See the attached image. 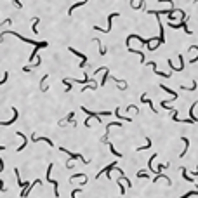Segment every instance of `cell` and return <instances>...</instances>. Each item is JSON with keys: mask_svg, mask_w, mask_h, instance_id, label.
<instances>
[{"mask_svg": "<svg viewBox=\"0 0 198 198\" xmlns=\"http://www.w3.org/2000/svg\"><path fill=\"white\" fill-rule=\"evenodd\" d=\"M59 151L66 153V155L70 157V160H80V162H82L83 165H87V163H89V160H85L83 157H82V155H80V153H71V151H68L66 148H59Z\"/></svg>", "mask_w": 198, "mask_h": 198, "instance_id": "6da1fadb", "label": "cell"}, {"mask_svg": "<svg viewBox=\"0 0 198 198\" xmlns=\"http://www.w3.org/2000/svg\"><path fill=\"white\" fill-rule=\"evenodd\" d=\"M82 111L85 113V115H89V117H94V118H98L101 122V117H104V115H111V111H101V113H96V111H90V110H87L85 106H82Z\"/></svg>", "mask_w": 198, "mask_h": 198, "instance_id": "7a4b0ae2", "label": "cell"}, {"mask_svg": "<svg viewBox=\"0 0 198 198\" xmlns=\"http://www.w3.org/2000/svg\"><path fill=\"white\" fill-rule=\"evenodd\" d=\"M38 184H42V179H35L31 184H28L26 188H23V193H21V198H28L30 197V191L33 189V186H38Z\"/></svg>", "mask_w": 198, "mask_h": 198, "instance_id": "3957f363", "label": "cell"}, {"mask_svg": "<svg viewBox=\"0 0 198 198\" xmlns=\"http://www.w3.org/2000/svg\"><path fill=\"white\" fill-rule=\"evenodd\" d=\"M52 165H54V163H49V167H47V181L54 184V197L59 198V191H58V181H56V179H51V170H52Z\"/></svg>", "mask_w": 198, "mask_h": 198, "instance_id": "277c9868", "label": "cell"}, {"mask_svg": "<svg viewBox=\"0 0 198 198\" xmlns=\"http://www.w3.org/2000/svg\"><path fill=\"white\" fill-rule=\"evenodd\" d=\"M117 16H120L118 12H111V14L108 16V28H106V30H103V33H110V31H111V26H113V18H117Z\"/></svg>", "mask_w": 198, "mask_h": 198, "instance_id": "5b68a950", "label": "cell"}, {"mask_svg": "<svg viewBox=\"0 0 198 198\" xmlns=\"http://www.w3.org/2000/svg\"><path fill=\"white\" fill-rule=\"evenodd\" d=\"M70 52H71V54H77V56H78L80 59H82V63H80V68H83V66L87 64V58H85V54H82V52H78V51L71 49V47H70Z\"/></svg>", "mask_w": 198, "mask_h": 198, "instance_id": "8992f818", "label": "cell"}, {"mask_svg": "<svg viewBox=\"0 0 198 198\" xmlns=\"http://www.w3.org/2000/svg\"><path fill=\"white\" fill-rule=\"evenodd\" d=\"M12 113H14V117H12V120H9V122H0V125H4V127H7V125H11V123H14V122L18 120V117H19V111H18L16 108H12Z\"/></svg>", "mask_w": 198, "mask_h": 198, "instance_id": "52a82bcc", "label": "cell"}, {"mask_svg": "<svg viewBox=\"0 0 198 198\" xmlns=\"http://www.w3.org/2000/svg\"><path fill=\"white\" fill-rule=\"evenodd\" d=\"M160 179H165V181H167V184H169V186H170V184H172V181H170V179H169V176H163V174H155V179H151V181H153V182H158Z\"/></svg>", "mask_w": 198, "mask_h": 198, "instance_id": "ba28073f", "label": "cell"}, {"mask_svg": "<svg viewBox=\"0 0 198 198\" xmlns=\"http://www.w3.org/2000/svg\"><path fill=\"white\" fill-rule=\"evenodd\" d=\"M85 4H87V0H82V2H77V4H73V5H71V7L68 9V14L71 16V12H73V11H75L77 7H80V5H85Z\"/></svg>", "mask_w": 198, "mask_h": 198, "instance_id": "9c48e42d", "label": "cell"}, {"mask_svg": "<svg viewBox=\"0 0 198 198\" xmlns=\"http://www.w3.org/2000/svg\"><path fill=\"white\" fill-rule=\"evenodd\" d=\"M181 139L184 141V150H182V151H181V155H179V157L182 158V157L186 155V151H188V148H189V139H188V137H181Z\"/></svg>", "mask_w": 198, "mask_h": 198, "instance_id": "30bf717a", "label": "cell"}, {"mask_svg": "<svg viewBox=\"0 0 198 198\" xmlns=\"http://www.w3.org/2000/svg\"><path fill=\"white\" fill-rule=\"evenodd\" d=\"M33 141H35V142H38V141H45V142H47V144H49V146H54V142H52V141H51V139L49 137H37V136H33Z\"/></svg>", "mask_w": 198, "mask_h": 198, "instance_id": "8fae6325", "label": "cell"}, {"mask_svg": "<svg viewBox=\"0 0 198 198\" xmlns=\"http://www.w3.org/2000/svg\"><path fill=\"white\" fill-rule=\"evenodd\" d=\"M18 136H19V137H23V144H21L19 148H18V151H23V150L26 148V142H28V139L24 137V134H23V132H18Z\"/></svg>", "mask_w": 198, "mask_h": 198, "instance_id": "7c38bea8", "label": "cell"}, {"mask_svg": "<svg viewBox=\"0 0 198 198\" xmlns=\"http://www.w3.org/2000/svg\"><path fill=\"white\" fill-rule=\"evenodd\" d=\"M181 174H182V179H186V181H189V182H193L195 179H191L188 176V170H186V167H181Z\"/></svg>", "mask_w": 198, "mask_h": 198, "instance_id": "4fadbf2b", "label": "cell"}, {"mask_svg": "<svg viewBox=\"0 0 198 198\" xmlns=\"http://www.w3.org/2000/svg\"><path fill=\"white\" fill-rule=\"evenodd\" d=\"M4 167H5V165H4V160L0 158V172L4 170ZM0 191H2V193H5V186H4V182H2V179H0Z\"/></svg>", "mask_w": 198, "mask_h": 198, "instance_id": "5bb4252c", "label": "cell"}, {"mask_svg": "<svg viewBox=\"0 0 198 198\" xmlns=\"http://www.w3.org/2000/svg\"><path fill=\"white\" fill-rule=\"evenodd\" d=\"M148 148H151V139H150V137H146V144H144V146H141V148H137L136 151H144V150H148Z\"/></svg>", "mask_w": 198, "mask_h": 198, "instance_id": "9a60e30c", "label": "cell"}, {"mask_svg": "<svg viewBox=\"0 0 198 198\" xmlns=\"http://www.w3.org/2000/svg\"><path fill=\"white\" fill-rule=\"evenodd\" d=\"M193 195H198V188H197V189H193V191H188V193L181 195L179 198H189V197H193Z\"/></svg>", "mask_w": 198, "mask_h": 198, "instance_id": "2e32d148", "label": "cell"}, {"mask_svg": "<svg viewBox=\"0 0 198 198\" xmlns=\"http://www.w3.org/2000/svg\"><path fill=\"white\" fill-rule=\"evenodd\" d=\"M160 87H162V89H163V90H167V92H169V94H170V96H172V99H177V94H176V92H174V90H170V89H169V87H165V85H160Z\"/></svg>", "mask_w": 198, "mask_h": 198, "instance_id": "e0dca14e", "label": "cell"}, {"mask_svg": "<svg viewBox=\"0 0 198 198\" xmlns=\"http://www.w3.org/2000/svg\"><path fill=\"white\" fill-rule=\"evenodd\" d=\"M142 2H144V0H132V7H134V9L142 7Z\"/></svg>", "mask_w": 198, "mask_h": 198, "instance_id": "ac0fdd59", "label": "cell"}, {"mask_svg": "<svg viewBox=\"0 0 198 198\" xmlns=\"http://www.w3.org/2000/svg\"><path fill=\"white\" fill-rule=\"evenodd\" d=\"M110 150H111V153H113V155H115V157H122V153H120V151H117V150H115V146H113V144H110Z\"/></svg>", "mask_w": 198, "mask_h": 198, "instance_id": "d6986e66", "label": "cell"}, {"mask_svg": "<svg viewBox=\"0 0 198 198\" xmlns=\"http://www.w3.org/2000/svg\"><path fill=\"white\" fill-rule=\"evenodd\" d=\"M96 42H98V43H99V54H101V56H104V54H106V49L103 47V43H101L99 40H96Z\"/></svg>", "mask_w": 198, "mask_h": 198, "instance_id": "ffe728a7", "label": "cell"}, {"mask_svg": "<svg viewBox=\"0 0 198 198\" xmlns=\"http://www.w3.org/2000/svg\"><path fill=\"white\" fill-rule=\"evenodd\" d=\"M38 18H37V19H35V21H33V33H38V30H37V24H38Z\"/></svg>", "mask_w": 198, "mask_h": 198, "instance_id": "44dd1931", "label": "cell"}, {"mask_svg": "<svg viewBox=\"0 0 198 198\" xmlns=\"http://www.w3.org/2000/svg\"><path fill=\"white\" fill-rule=\"evenodd\" d=\"M137 177H142V179H148V177H150V176H148V174H146V172H141V170H139V172H137Z\"/></svg>", "mask_w": 198, "mask_h": 198, "instance_id": "7402d4cb", "label": "cell"}, {"mask_svg": "<svg viewBox=\"0 0 198 198\" xmlns=\"http://www.w3.org/2000/svg\"><path fill=\"white\" fill-rule=\"evenodd\" d=\"M118 186H120V195H125V186H123L120 181H118Z\"/></svg>", "mask_w": 198, "mask_h": 198, "instance_id": "603a6c76", "label": "cell"}, {"mask_svg": "<svg viewBox=\"0 0 198 198\" xmlns=\"http://www.w3.org/2000/svg\"><path fill=\"white\" fill-rule=\"evenodd\" d=\"M77 193H80V188H77V189H73V191H71V198H78V197H77Z\"/></svg>", "mask_w": 198, "mask_h": 198, "instance_id": "cb8c5ba5", "label": "cell"}, {"mask_svg": "<svg viewBox=\"0 0 198 198\" xmlns=\"http://www.w3.org/2000/svg\"><path fill=\"white\" fill-rule=\"evenodd\" d=\"M163 169H169V163H162V165H158V172L160 170H163Z\"/></svg>", "mask_w": 198, "mask_h": 198, "instance_id": "d4e9b609", "label": "cell"}, {"mask_svg": "<svg viewBox=\"0 0 198 198\" xmlns=\"http://www.w3.org/2000/svg\"><path fill=\"white\" fill-rule=\"evenodd\" d=\"M7 78H9V73H5V75H4V78H2V82H0V85H2V83H5Z\"/></svg>", "mask_w": 198, "mask_h": 198, "instance_id": "484cf974", "label": "cell"}, {"mask_svg": "<svg viewBox=\"0 0 198 198\" xmlns=\"http://www.w3.org/2000/svg\"><path fill=\"white\" fill-rule=\"evenodd\" d=\"M5 150V146H0V151H4Z\"/></svg>", "mask_w": 198, "mask_h": 198, "instance_id": "4316f807", "label": "cell"}, {"mask_svg": "<svg viewBox=\"0 0 198 198\" xmlns=\"http://www.w3.org/2000/svg\"><path fill=\"white\" fill-rule=\"evenodd\" d=\"M195 176H198V169H197V172H195Z\"/></svg>", "mask_w": 198, "mask_h": 198, "instance_id": "83f0119b", "label": "cell"}]
</instances>
